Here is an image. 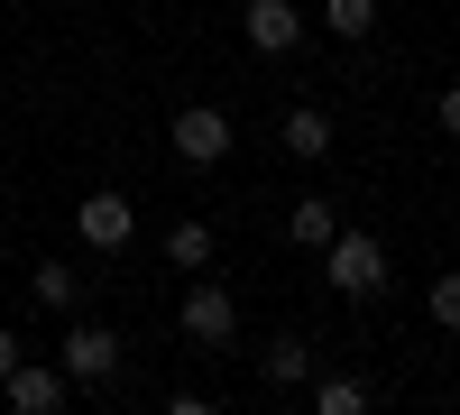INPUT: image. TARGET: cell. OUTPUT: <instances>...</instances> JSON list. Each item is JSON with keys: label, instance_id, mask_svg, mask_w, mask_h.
<instances>
[{"label": "cell", "instance_id": "cell-5", "mask_svg": "<svg viewBox=\"0 0 460 415\" xmlns=\"http://www.w3.org/2000/svg\"><path fill=\"white\" fill-rule=\"evenodd\" d=\"M175 158H184V167H221V158H230V121H221L212 102L175 111Z\"/></svg>", "mask_w": 460, "mask_h": 415}, {"label": "cell", "instance_id": "cell-9", "mask_svg": "<svg viewBox=\"0 0 460 415\" xmlns=\"http://www.w3.org/2000/svg\"><path fill=\"white\" fill-rule=\"evenodd\" d=\"M28 295H37V305H47V314H74V305H84V277H74L65 258H47V268L28 277Z\"/></svg>", "mask_w": 460, "mask_h": 415}, {"label": "cell", "instance_id": "cell-11", "mask_svg": "<svg viewBox=\"0 0 460 415\" xmlns=\"http://www.w3.org/2000/svg\"><path fill=\"white\" fill-rule=\"evenodd\" d=\"M286 231H295V240H304V249H323V240H332V231H341V212H332V203H323V194H304V203H295V212H286Z\"/></svg>", "mask_w": 460, "mask_h": 415}, {"label": "cell", "instance_id": "cell-2", "mask_svg": "<svg viewBox=\"0 0 460 415\" xmlns=\"http://www.w3.org/2000/svg\"><path fill=\"white\" fill-rule=\"evenodd\" d=\"M65 379L74 388H111V379H120V332H111V323H65Z\"/></svg>", "mask_w": 460, "mask_h": 415}, {"label": "cell", "instance_id": "cell-15", "mask_svg": "<svg viewBox=\"0 0 460 415\" xmlns=\"http://www.w3.org/2000/svg\"><path fill=\"white\" fill-rule=\"evenodd\" d=\"M424 314H433V323H442V332H460V268H451V277H433V286H424Z\"/></svg>", "mask_w": 460, "mask_h": 415}, {"label": "cell", "instance_id": "cell-1", "mask_svg": "<svg viewBox=\"0 0 460 415\" xmlns=\"http://www.w3.org/2000/svg\"><path fill=\"white\" fill-rule=\"evenodd\" d=\"M323 277L368 305V295L387 286V240H377V231H332V240H323Z\"/></svg>", "mask_w": 460, "mask_h": 415}, {"label": "cell", "instance_id": "cell-4", "mask_svg": "<svg viewBox=\"0 0 460 415\" xmlns=\"http://www.w3.org/2000/svg\"><path fill=\"white\" fill-rule=\"evenodd\" d=\"M65 388H74L65 369H47V360H28V351H19V369L0 379V406H10V415H56Z\"/></svg>", "mask_w": 460, "mask_h": 415}, {"label": "cell", "instance_id": "cell-3", "mask_svg": "<svg viewBox=\"0 0 460 415\" xmlns=\"http://www.w3.org/2000/svg\"><path fill=\"white\" fill-rule=\"evenodd\" d=\"M175 323H184V342H203V351H221L230 332H240V305H230V286L194 277V286H184V305H175Z\"/></svg>", "mask_w": 460, "mask_h": 415}, {"label": "cell", "instance_id": "cell-7", "mask_svg": "<svg viewBox=\"0 0 460 415\" xmlns=\"http://www.w3.org/2000/svg\"><path fill=\"white\" fill-rule=\"evenodd\" d=\"M74 231H84L93 249H129L138 203H129V194H84V203H74Z\"/></svg>", "mask_w": 460, "mask_h": 415}, {"label": "cell", "instance_id": "cell-13", "mask_svg": "<svg viewBox=\"0 0 460 415\" xmlns=\"http://www.w3.org/2000/svg\"><path fill=\"white\" fill-rule=\"evenodd\" d=\"M323 19H332V37H350V47H359V37L377 28V0H323Z\"/></svg>", "mask_w": 460, "mask_h": 415}, {"label": "cell", "instance_id": "cell-10", "mask_svg": "<svg viewBox=\"0 0 460 415\" xmlns=\"http://www.w3.org/2000/svg\"><path fill=\"white\" fill-rule=\"evenodd\" d=\"M258 379H267V388L314 379V351H304V342H267V351H258Z\"/></svg>", "mask_w": 460, "mask_h": 415}, {"label": "cell", "instance_id": "cell-16", "mask_svg": "<svg viewBox=\"0 0 460 415\" xmlns=\"http://www.w3.org/2000/svg\"><path fill=\"white\" fill-rule=\"evenodd\" d=\"M433 130H442V139H460V84H451V93L433 102Z\"/></svg>", "mask_w": 460, "mask_h": 415}, {"label": "cell", "instance_id": "cell-8", "mask_svg": "<svg viewBox=\"0 0 460 415\" xmlns=\"http://www.w3.org/2000/svg\"><path fill=\"white\" fill-rule=\"evenodd\" d=\"M277 139H286V158H332V121H323L314 102H295L286 121H277Z\"/></svg>", "mask_w": 460, "mask_h": 415}, {"label": "cell", "instance_id": "cell-17", "mask_svg": "<svg viewBox=\"0 0 460 415\" xmlns=\"http://www.w3.org/2000/svg\"><path fill=\"white\" fill-rule=\"evenodd\" d=\"M10 369H19V332H0V379H10Z\"/></svg>", "mask_w": 460, "mask_h": 415}, {"label": "cell", "instance_id": "cell-12", "mask_svg": "<svg viewBox=\"0 0 460 415\" xmlns=\"http://www.w3.org/2000/svg\"><path fill=\"white\" fill-rule=\"evenodd\" d=\"M166 258H175V268H212V221H175V231H166Z\"/></svg>", "mask_w": 460, "mask_h": 415}, {"label": "cell", "instance_id": "cell-6", "mask_svg": "<svg viewBox=\"0 0 460 415\" xmlns=\"http://www.w3.org/2000/svg\"><path fill=\"white\" fill-rule=\"evenodd\" d=\"M240 28H249L258 56H295V47H304V10H295V0H249Z\"/></svg>", "mask_w": 460, "mask_h": 415}, {"label": "cell", "instance_id": "cell-14", "mask_svg": "<svg viewBox=\"0 0 460 415\" xmlns=\"http://www.w3.org/2000/svg\"><path fill=\"white\" fill-rule=\"evenodd\" d=\"M359 406H368L359 379H323V388H314V415H359Z\"/></svg>", "mask_w": 460, "mask_h": 415}]
</instances>
